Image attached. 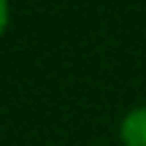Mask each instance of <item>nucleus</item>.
<instances>
[{"mask_svg": "<svg viewBox=\"0 0 146 146\" xmlns=\"http://www.w3.org/2000/svg\"><path fill=\"white\" fill-rule=\"evenodd\" d=\"M122 146H146V106L130 108L119 122Z\"/></svg>", "mask_w": 146, "mask_h": 146, "instance_id": "1", "label": "nucleus"}, {"mask_svg": "<svg viewBox=\"0 0 146 146\" xmlns=\"http://www.w3.org/2000/svg\"><path fill=\"white\" fill-rule=\"evenodd\" d=\"M8 19H11V11H8V5L0 0V38H3V33L8 30Z\"/></svg>", "mask_w": 146, "mask_h": 146, "instance_id": "2", "label": "nucleus"}]
</instances>
